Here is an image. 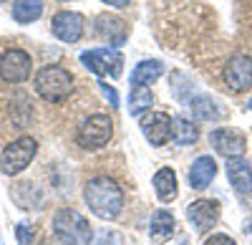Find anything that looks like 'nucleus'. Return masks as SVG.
<instances>
[{"mask_svg": "<svg viewBox=\"0 0 252 245\" xmlns=\"http://www.w3.org/2000/svg\"><path fill=\"white\" fill-rule=\"evenodd\" d=\"M58 3H68V0H58Z\"/></svg>", "mask_w": 252, "mask_h": 245, "instance_id": "30", "label": "nucleus"}, {"mask_svg": "<svg viewBox=\"0 0 252 245\" xmlns=\"http://www.w3.org/2000/svg\"><path fill=\"white\" fill-rule=\"evenodd\" d=\"M53 238L61 245H83V243H91L94 235H91L89 220L81 212L63 208L53 215Z\"/></svg>", "mask_w": 252, "mask_h": 245, "instance_id": "2", "label": "nucleus"}, {"mask_svg": "<svg viewBox=\"0 0 252 245\" xmlns=\"http://www.w3.org/2000/svg\"><path fill=\"white\" fill-rule=\"evenodd\" d=\"M187 106L192 109V114L199 119V121H220L222 119V109L215 99H209L204 94H197V96H189Z\"/></svg>", "mask_w": 252, "mask_h": 245, "instance_id": "17", "label": "nucleus"}, {"mask_svg": "<svg viewBox=\"0 0 252 245\" xmlns=\"http://www.w3.org/2000/svg\"><path fill=\"white\" fill-rule=\"evenodd\" d=\"M98 89H101V94L106 96V101L111 106H119V94H116V89H111L106 81H98Z\"/></svg>", "mask_w": 252, "mask_h": 245, "instance_id": "25", "label": "nucleus"}, {"mask_svg": "<svg viewBox=\"0 0 252 245\" xmlns=\"http://www.w3.org/2000/svg\"><path fill=\"white\" fill-rule=\"evenodd\" d=\"M31 69H33L31 56L20 48H10L0 58V78L8 81V84H23V81H28Z\"/></svg>", "mask_w": 252, "mask_h": 245, "instance_id": "7", "label": "nucleus"}, {"mask_svg": "<svg viewBox=\"0 0 252 245\" xmlns=\"http://www.w3.org/2000/svg\"><path fill=\"white\" fill-rule=\"evenodd\" d=\"M51 28H53V35L58 40H63V43H76L83 35V18L73 10H61L53 15Z\"/></svg>", "mask_w": 252, "mask_h": 245, "instance_id": "11", "label": "nucleus"}, {"mask_svg": "<svg viewBox=\"0 0 252 245\" xmlns=\"http://www.w3.org/2000/svg\"><path fill=\"white\" fill-rule=\"evenodd\" d=\"M161 73H164V64H161V61H157V58L139 61L136 69L131 71V89H134V86H146V84H152V81H157Z\"/></svg>", "mask_w": 252, "mask_h": 245, "instance_id": "19", "label": "nucleus"}, {"mask_svg": "<svg viewBox=\"0 0 252 245\" xmlns=\"http://www.w3.org/2000/svg\"><path fill=\"white\" fill-rule=\"evenodd\" d=\"M141 132L152 147H161L172 139V119L161 111H149L141 116Z\"/></svg>", "mask_w": 252, "mask_h": 245, "instance_id": "9", "label": "nucleus"}, {"mask_svg": "<svg viewBox=\"0 0 252 245\" xmlns=\"http://www.w3.org/2000/svg\"><path fill=\"white\" fill-rule=\"evenodd\" d=\"M81 64L86 66L91 73L101 76V78L103 76L119 78L121 76V69H124V58L114 48H91V51H83L81 53Z\"/></svg>", "mask_w": 252, "mask_h": 245, "instance_id": "6", "label": "nucleus"}, {"mask_svg": "<svg viewBox=\"0 0 252 245\" xmlns=\"http://www.w3.org/2000/svg\"><path fill=\"white\" fill-rule=\"evenodd\" d=\"M103 3L111 5V8H126V5L131 3V0H103Z\"/></svg>", "mask_w": 252, "mask_h": 245, "instance_id": "27", "label": "nucleus"}, {"mask_svg": "<svg viewBox=\"0 0 252 245\" xmlns=\"http://www.w3.org/2000/svg\"><path fill=\"white\" fill-rule=\"evenodd\" d=\"M247 106H250V109H252V99H250V101H247Z\"/></svg>", "mask_w": 252, "mask_h": 245, "instance_id": "29", "label": "nucleus"}, {"mask_svg": "<svg viewBox=\"0 0 252 245\" xmlns=\"http://www.w3.org/2000/svg\"><path fill=\"white\" fill-rule=\"evenodd\" d=\"M0 245H3V240H0Z\"/></svg>", "mask_w": 252, "mask_h": 245, "instance_id": "32", "label": "nucleus"}, {"mask_svg": "<svg viewBox=\"0 0 252 245\" xmlns=\"http://www.w3.org/2000/svg\"><path fill=\"white\" fill-rule=\"evenodd\" d=\"M89 245H124V235L119 230H101L91 238Z\"/></svg>", "mask_w": 252, "mask_h": 245, "instance_id": "23", "label": "nucleus"}, {"mask_svg": "<svg viewBox=\"0 0 252 245\" xmlns=\"http://www.w3.org/2000/svg\"><path fill=\"white\" fill-rule=\"evenodd\" d=\"M227 177L229 182H232V187L245 195L252 190V167H250V162L237 157V159H227Z\"/></svg>", "mask_w": 252, "mask_h": 245, "instance_id": "15", "label": "nucleus"}, {"mask_svg": "<svg viewBox=\"0 0 252 245\" xmlns=\"http://www.w3.org/2000/svg\"><path fill=\"white\" fill-rule=\"evenodd\" d=\"M174 215L169 210H157L149 220V238L154 243H166L174 235Z\"/></svg>", "mask_w": 252, "mask_h": 245, "instance_id": "16", "label": "nucleus"}, {"mask_svg": "<svg viewBox=\"0 0 252 245\" xmlns=\"http://www.w3.org/2000/svg\"><path fill=\"white\" fill-rule=\"evenodd\" d=\"M204 245H237L229 235H224V233H215V235H209L207 240H204Z\"/></svg>", "mask_w": 252, "mask_h": 245, "instance_id": "26", "label": "nucleus"}, {"mask_svg": "<svg viewBox=\"0 0 252 245\" xmlns=\"http://www.w3.org/2000/svg\"><path fill=\"white\" fill-rule=\"evenodd\" d=\"M152 185H154V192H157V197H159L161 202H172V200H177V195H179L177 175H174V170H169V167H161V170L154 175Z\"/></svg>", "mask_w": 252, "mask_h": 245, "instance_id": "18", "label": "nucleus"}, {"mask_svg": "<svg viewBox=\"0 0 252 245\" xmlns=\"http://www.w3.org/2000/svg\"><path fill=\"white\" fill-rule=\"evenodd\" d=\"M83 200L101 220H116L124 210V190L111 177H94L83 187Z\"/></svg>", "mask_w": 252, "mask_h": 245, "instance_id": "1", "label": "nucleus"}, {"mask_svg": "<svg viewBox=\"0 0 252 245\" xmlns=\"http://www.w3.org/2000/svg\"><path fill=\"white\" fill-rule=\"evenodd\" d=\"M187 220L199 230V233H207L217 225L220 220V205L215 200H197L187 208Z\"/></svg>", "mask_w": 252, "mask_h": 245, "instance_id": "12", "label": "nucleus"}, {"mask_svg": "<svg viewBox=\"0 0 252 245\" xmlns=\"http://www.w3.org/2000/svg\"><path fill=\"white\" fill-rule=\"evenodd\" d=\"M94 31H96V35L101 40L111 43L114 48L124 46L126 38H129V28H126V23H124L121 18H116V15H98Z\"/></svg>", "mask_w": 252, "mask_h": 245, "instance_id": "13", "label": "nucleus"}, {"mask_svg": "<svg viewBox=\"0 0 252 245\" xmlns=\"http://www.w3.org/2000/svg\"><path fill=\"white\" fill-rule=\"evenodd\" d=\"M245 230H247V235H252V217L247 220V228H245Z\"/></svg>", "mask_w": 252, "mask_h": 245, "instance_id": "28", "label": "nucleus"}, {"mask_svg": "<svg viewBox=\"0 0 252 245\" xmlns=\"http://www.w3.org/2000/svg\"><path fill=\"white\" fill-rule=\"evenodd\" d=\"M15 238H18V245H31L33 228L28 225V222H18V225H15Z\"/></svg>", "mask_w": 252, "mask_h": 245, "instance_id": "24", "label": "nucleus"}, {"mask_svg": "<svg viewBox=\"0 0 252 245\" xmlns=\"http://www.w3.org/2000/svg\"><path fill=\"white\" fill-rule=\"evenodd\" d=\"M172 139L177 141L179 147H189V144H194V141L199 139V129L189 119L177 116V119H172Z\"/></svg>", "mask_w": 252, "mask_h": 245, "instance_id": "20", "label": "nucleus"}, {"mask_svg": "<svg viewBox=\"0 0 252 245\" xmlns=\"http://www.w3.org/2000/svg\"><path fill=\"white\" fill-rule=\"evenodd\" d=\"M209 141H212V147H215L222 157H227V159H237V157H242L245 149H247L245 137H242L237 129H227V127L215 129L212 134H209Z\"/></svg>", "mask_w": 252, "mask_h": 245, "instance_id": "10", "label": "nucleus"}, {"mask_svg": "<svg viewBox=\"0 0 252 245\" xmlns=\"http://www.w3.org/2000/svg\"><path fill=\"white\" fill-rule=\"evenodd\" d=\"M38 152V144L33 137H20L18 141H13V144H8L3 149V154H0V170H3V175H20L23 172L33 157Z\"/></svg>", "mask_w": 252, "mask_h": 245, "instance_id": "5", "label": "nucleus"}, {"mask_svg": "<svg viewBox=\"0 0 252 245\" xmlns=\"http://www.w3.org/2000/svg\"><path fill=\"white\" fill-rule=\"evenodd\" d=\"M222 78L229 91L242 94L252 86V58L250 56H232L224 64Z\"/></svg>", "mask_w": 252, "mask_h": 245, "instance_id": "8", "label": "nucleus"}, {"mask_svg": "<svg viewBox=\"0 0 252 245\" xmlns=\"http://www.w3.org/2000/svg\"><path fill=\"white\" fill-rule=\"evenodd\" d=\"M154 104V94L152 89H146V86H134L131 94H129V111L131 116H141L146 109H152Z\"/></svg>", "mask_w": 252, "mask_h": 245, "instance_id": "22", "label": "nucleus"}, {"mask_svg": "<svg viewBox=\"0 0 252 245\" xmlns=\"http://www.w3.org/2000/svg\"><path fill=\"white\" fill-rule=\"evenodd\" d=\"M35 91L46 101H63L73 91V76L61 66H46L35 73Z\"/></svg>", "mask_w": 252, "mask_h": 245, "instance_id": "3", "label": "nucleus"}, {"mask_svg": "<svg viewBox=\"0 0 252 245\" xmlns=\"http://www.w3.org/2000/svg\"><path fill=\"white\" fill-rule=\"evenodd\" d=\"M215 175H217V162L209 154H202L192 162V167H189V187L204 190L209 182L215 179Z\"/></svg>", "mask_w": 252, "mask_h": 245, "instance_id": "14", "label": "nucleus"}, {"mask_svg": "<svg viewBox=\"0 0 252 245\" xmlns=\"http://www.w3.org/2000/svg\"><path fill=\"white\" fill-rule=\"evenodd\" d=\"M0 3H5V0H0Z\"/></svg>", "mask_w": 252, "mask_h": 245, "instance_id": "31", "label": "nucleus"}, {"mask_svg": "<svg viewBox=\"0 0 252 245\" xmlns=\"http://www.w3.org/2000/svg\"><path fill=\"white\" fill-rule=\"evenodd\" d=\"M43 15V0H13L15 23H33Z\"/></svg>", "mask_w": 252, "mask_h": 245, "instance_id": "21", "label": "nucleus"}, {"mask_svg": "<svg viewBox=\"0 0 252 245\" xmlns=\"http://www.w3.org/2000/svg\"><path fill=\"white\" fill-rule=\"evenodd\" d=\"M114 134V121L106 114H91L78 124L76 139L83 149H101Z\"/></svg>", "mask_w": 252, "mask_h": 245, "instance_id": "4", "label": "nucleus"}]
</instances>
